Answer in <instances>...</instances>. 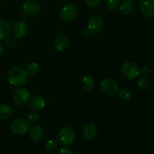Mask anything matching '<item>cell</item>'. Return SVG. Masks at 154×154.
Masks as SVG:
<instances>
[{
	"instance_id": "cell-1",
	"label": "cell",
	"mask_w": 154,
	"mask_h": 154,
	"mask_svg": "<svg viewBox=\"0 0 154 154\" xmlns=\"http://www.w3.org/2000/svg\"><path fill=\"white\" fill-rule=\"evenodd\" d=\"M28 79L26 70L20 67H13L8 73V81L14 87H20L26 84Z\"/></svg>"
},
{
	"instance_id": "cell-2",
	"label": "cell",
	"mask_w": 154,
	"mask_h": 154,
	"mask_svg": "<svg viewBox=\"0 0 154 154\" xmlns=\"http://www.w3.org/2000/svg\"><path fill=\"white\" fill-rule=\"evenodd\" d=\"M75 132L69 126L62 128L57 135V140L62 145H71L75 141Z\"/></svg>"
},
{
	"instance_id": "cell-3",
	"label": "cell",
	"mask_w": 154,
	"mask_h": 154,
	"mask_svg": "<svg viewBox=\"0 0 154 154\" xmlns=\"http://www.w3.org/2000/svg\"><path fill=\"white\" fill-rule=\"evenodd\" d=\"M29 123L24 118H17L14 120L11 124V131L16 135H23L29 132Z\"/></svg>"
},
{
	"instance_id": "cell-4",
	"label": "cell",
	"mask_w": 154,
	"mask_h": 154,
	"mask_svg": "<svg viewBox=\"0 0 154 154\" xmlns=\"http://www.w3.org/2000/svg\"><path fill=\"white\" fill-rule=\"evenodd\" d=\"M77 13H78L77 6L72 3H68L63 6L60 11V20L65 23H69L75 19Z\"/></svg>"
},
{
	"instance_id": "cell-5",
	"label": "cell",
	"mask_w": 154,
	"mask_h": 154,
	"mask_svg": "<svg viewBox=\"0 0 154 154\" xmlns=\"http://www.w3.org/2000/svg\"><path fill=\"white\" fill-rule=\"evenodd\" d=\"M104 27V20L102 16L95 14L90 17L87 23V30L90 34L98 35Z\"/></svg>"
},
{
	"instance_id": "cell-6",
	"label": "cell",
	"mask_w": 154,
	"mask_h": 154,
	"mask_svg": "<svg viewBox=\"0 0 154 154\" xmlns=\"http://www.w3.org/2000/svg\"><path fill=\"white\" fill-rule=\"evenodd\" d=\"M122 73L128 79H135L140 74L138 66L132 61H128L122 66Z\"/></svg>"
},
{
	"instance_id": "cell-7",
	"label": "cell",
	"mask_w": 154,
	"mask_h": 154,
	"mask_svg": "<svg viewBox=\"0 0 154 154\" xmlns=\"http://www.w3.org/2000/svg\"><path fill=\"white\" fill-rule=\"evenodd\" d=\"M29 96V92L25 88H17L12 93L13 101L18 105H24L28 103Z\"/></svg>"
},
{
	"instance_id": "cell-8",
	"label": "cell",
	"mask_w": 154,
	"mask_h": 154,
	"mask_svg": "<svg viewBox=\"0 0 154 154\" xmlns=\"http://www.w3.org/2000/svg\"><path fill=\"white\" fill-rule=\"evenodd\" d=\"M101 89L108 96H114L117 93V84L113 78H106L101 82Z\"/></svg>"
},
{
	"instance_id": "cell-9",
	"label": "cell",
	"mask_w": 154,
	"mask_h": 154,
	"mask_svg": "<svg viewBox=\"0 0 154 154\" xmlns=\"http://www.w3.org/2000/svg\"><path fill=\"white\" fill-rule=\"evenodd\" d=\"M23 11L29 15H36L41 11V5L34 0L26 1L22 5Z\"/></svg>"
},
{
	"instance_id": "cell-10",
	"label": "cell",
	"mask_w": 154,
	"mask_h": 154,
	"mask_svg": "<svg viewBox=\"0 0 154 154\" xmlns=\"http://www.w3.org/2000/svg\"><path fill=\"white\" fill-rule=\"evenodd\" d=\"M139 8L143 15L147 17H154V1L153 0H141Z\"/></svg>"
},
{
	"instance_id": "cell-11",
	"label": "cell",
	"mask_w": 154,
	"mask_h": 154,
	"mask_svg": "<svg viewBox=\"0 0 154 154\" xmlns=\"http://www.w3.org/2000/svg\"><path fill=\"white\" fill-rule=\"evenodd\" d=\"M26 25L22 20H17L14 22L11 27V32L17 38H21L26 33Z\"/></svg>"
},
{
	"instance_id": "cell-12",
	"label": "cell",
	"mask_w": 154,
	"mask_h": 154,
	"mask_svg": "<svg viewBox=\"0 0 154 154\" xmlns=\"http://www.w3.org/2000/svg\"><path fill=\"white\" fill-rule=\"evenodd\" d=\"M29 137L34 142H40L45 137L43 128L38 125H35L29 129Z\"/></svg>"
},
{
	"instance_id": "cell-13",
	"label": "cell",
	"mask_w": 154,
	"mask_h": 154,
	"mask_svg": "<svg viewBox=\"0 0 154 154\" xmlns=\"http://www.w3.org/2000/svg\"><path fill=\"white\" fill-rule=\"evenodd\" d=\"M69 38L67 35L61 34L56 38L54 41V48L59 52L65 51L69 46Z\"/></svg>"
},
{
	"instance_id": "cell-14",
	"label": "cell",
	"mask_w": 154,
	"mask_h": 154,
	"mask_svg": "<svg viewBox=\"0 0 154 154\" xmlns=\"http://www.w3.org/2000/svg\"><path fill=\"white\" fill-rule=\"evenodd\" d=\"M46 105L45 99L42 96L35 95L29 99V106L35 111H40L43 109Z\"/></svg>"
},
{
	"instance_id": "cell-15",
	"label": "cell",
	"mask_w": 154,
	"mask_h": 154,
	"mask_svg": "<svg viewBox=\"0 0 154 154\" xmlns=\"http://www.w3.org/2000/svg\"><path fill=\"white\" fill-rule=\"evenodd\" d=\"M97 135V129L93 124H87L83 128L82 135L84 139L90 141L93 139Z\"/></svg>"
},
{
	"instance_id": "cell-16",
	"label": "cell",
	"mask_w": 154,
	"mask_h": 154,
	"mask_svg": "<svg viewBox=\"0 0 154 154\" xmlns=\"http://www.w3.org/2000/svg\"><path fill=\"white\" fill-rule=\"evenodd\" d=\"M135 5L132 0H123L120 5V12L123 15L130 14L134 10Z\"/></svg>"
},
{
	"instance_id": "cell-17",
	"label": "cell",
	"mask_w": 154,
	"mask_h": 154,
	"mask_svg": "<svg viewBox=\"0 0 154 154\" xmlns=\"http://www.w3.org/2000/svg\"><path fill=\"white\" fill-rule=\"evenodd\" d=\"M11 34V28L6 21L0 20V41L5 40Z\"/></svg>"
},
{
	"instance_id": "cell-18",
	"label": "cell",
	"mask_w": 154,
	"mask_h": 154,
	"mask_svg": "<svg viewBox=\"0 0 154 154\" xmlns=\"http://www.w3.org/2000/svg\"><path fill=\"white\" fill-rule=\"evenodd\" d=\"M13 114V109L8 104H0V120H7Z\"/></svg>"
},
{
	"instance_id": "cell-19",
	"label": "cell",
	"mask_w": 154,
	"mask_h": 154,
	"mask_svg": "<svg viewBox=\"0 0 154 154\" xmlns=\"http://www.w3.org/2000/svg\"><path fill=\"white\" fill-rule=\"evenodd\" d=\"M94 80L90 75H84L81 79V86L86 91H91L94 88Z\"/></svg>"
},
{
	"instance_id": "cell-20",
	"label": "cell",
	"mask_w": 154,
	"mask_h": 154,
	"mask_svg": "<svg viewBox=\"0 0 154 154\" xmlns=\"http://www.w3.org/2000/svg\"><path fill=\"white\" fill-rule=\"evenodd\" d=\"M137 86L141 90H148L150 88V81L146 77H141L137 81Z\"/></svg>"
},
{
	"instance_id": "cell-21",
	"label": "cell",
	"mask_w": 154,
	"mask_h": 154,
	"mask_svg": "<svg viewBox=\"0 0 154 154\" xmlns=\"http://www.w3.org/2000/svg\"><path fill=\"white\" fill-rule=\"evenodd\" d=\"M39 71V66L36 63H29L26 68V72L27 75L30 76L36 75Z\"/></svg>"
},
{
	"instance_id": "cell-22",
	"label": "cell",
	"mask_w": 154,
	"mask_h": 154,
	"mask_svg": "<svg viewBox=\"0 0 154 154\" xmlns=\"http://www.w3.org/2000/svg\"><path fill=\"white\" fill-rule=\"evenodd\" d=\"M58 148V141L51 139L47 141L45 144V149L48 153H52Z\"/></svg>"
},
{
	"instance_id": "cell-23",
	"label": "cell",
	"mask_w": 154,
	"mask_h": 154,
	"mask_svg": "<svg viewBox=\"0 0 154 154\" xmlns=\"http://www.w3.org/2000/svg\"><path fill=\"white\" fill-rule=\"evenodd\" d=\"M117 93H118V96H120V98H121L123 100H127L129 98L131 97V90L129 88H126V87H123V88H120L117 90Z\"/></svg>"
},
{
	"instance_id": "cell-24",
	"label": "cell",
	"mask_w": 154,
	"mask_h": 154,
	"mask_svg": "<svg viewBox=\"0 0 154 154\" xmlns=\"http://www.w3.org/2000/svg\"><path fill=\"white\" fill-rule=\"evenodd\" d=\"M119 5V0H106L105 7L108 10L114 11L117 8Z\"/></svg>"
},
{
	"instance_id": "cell-25",
	"label": "cell",
	"mask_w": 154,
	"mask_h": 154,
	"mask_svg": "<svg viewBox=\"0 0 154 154\" xmlns=\"http://www.w3.org/2000/svg\"><path fill=\"white\" fill-rule=\"evenodd\" d=\"M39 119H40V115L36 111H32L29 114L28 120L30 123H35V122L38 121Z\"/></svg>"
},
{
	"instance_id": "cell-26",
	"label": "cell",
	"mask_w": 154,
	"mask_h": 154,
	"mask_svg": "<svg viewBox=\"0 0 154 154\" xmlns=\"http://www.w3.org/2000/svg\"><path fill=\"white\" fill-rule=\"evenodd\" d=\"M85 1L86 5L88 7L92 8H96L101 2V0H84Z\"/></svg>"
},
{
	"instance_id": "cell-27",
	"label": "cell",
	"mask_w": 154,
	"mask_h": 154,
	"mask_svg": "<svg viewBox=\"0 0 154 154\" xmlns=\"http://www.w3.org/2000/svg\"><path fill=\"white\" fill-rule=\"evenodd\" d=\"M59 154H73L74 152L68 147H62L58 150Z\"/></svg>"
},
{
	"instance_id": "cell-28",
	"label": "cell",
	"mask_w": 154,
	"mask_h": 154,
	"mask_svg": "<svg viewBox=\"0 0 154 154\" xmlns=\"http://www.w3.org/2000/svg\"><path fill=\"white\" fill-rule=\"evenodd\" d=\"M140 72H141L143 75H144V76H147L148 75H150V69L149 67H147V66H144V67L141 69Z\"/></svg>"
},
{
	"instance_id": "cell-29",
	"label": "cell",
	"mask_w": 154,
	"mask_h": 154,
	"mask_svg": "<svg viewBox=\"0 0 154 154\" xmlns=\"http://www.w3.org/2000/svg\"><path fill=\"white\" fill-rule=\"evenodd\" d=\"M4 51H5L4 47H3V45L0 43V56L2 55L3 53H4Z\"/></svg>"
},
{
	"instance_id": "cell-30",
	"label": "cell",
	"mask_w": 154,
	"mask_h": 154,
	"mask_svg": "<svg viewBox=\"0 0 154 154\" xmlns=\"http://www.w3.org/2000/svg\"><path fill=\"white\" fill-rule=\"evenodd\" d=\"M138 1H141V0H138Z\"/></svg>"
}]
</instances>
